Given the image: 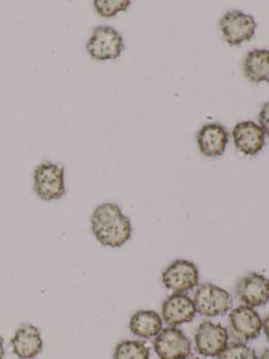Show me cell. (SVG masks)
<instances>
[{"label": "cell", "mask_w": 269, "mask_h": 359, "mask_svg": "<svg viewBox=\"0 0 269 359\" xmlns=\"http://www.w3.org/2000/svg\"><path fill=\"white\" fill-rule=\"evenodd\" d=\"M162 283L174 293H186L198 287L199 270L193 262L174 260L162 273Z\"/></svg>", "instance_id": "8992f818"}, {"label": "cell", "mask_w": 269, "mask_h": 359, "mask_svg": "<svg viewBox=\"0 0 269 359\" xmlns=\"http://www.w3.org/2000/svg\"><path fill=\"white\" fill-rule=\"evenodd\" d=\"M34 191L44 201L64 196V168L52 163L38 165L34 172Z\"/></svg>", "instance_id": "3957f363"}, {"label": "cell", "mask_w": 269, "mask_h": 359, "mask_svg": "<svg viewBox=\"0 0 269 359\" xmlns=\"http://www.w3.org/2000/svg\"><path fill=\"white\" fill-rule=\"evenodd\" d=\"M90 222L92 234L105 247H122L132 236L130 218L122 213L116 203L98 205L92 212Z\"/></svg>", "instance_id": "6da1fadb"}, {"label": "cell", "mask_w": 269, "mask_h": 359, "mask_svg": "<svg viewBox=\"0 0 269 359\" xmlns=\"http://www.w3.org/2000/svg\"><path fill=\"white\" fill-rule=\"evenodd\" d=\"M244 75L252 83H269V51L258 49L248 52L243 65Z\"/></svg>", "instance_id": "2e32d148"}, {"label": "cell", "mask_w": 269, "mask_h": 359, "mask_svg": "<svg viewBox=\"0 0 269 359\" xmlns=\"http://www.w3.org/2000/svg\"><path fill=\"white\" fill-rule=\"evenodd\" d=\"M235 295L251 308L264 306L269 302V279L251 272L240 279L235 287Z\"/></svg>", "instance_id": "30bf717a"}, {"label": "cell", "mask_w": 269, "mask_h": 359, "mask_svg": "<svg viewBox=\"0 0 269 359\" xmlns=\"http://www.w3.org/2000/svg\"><path fill=\"white\" fill-rule=\"evenodd\" d=\"M262 330L264 332L265 336H266V339L269 341V314L263 320Z\"/></svg>", "instance_id": "44dd1931"}, {"label": "cell", "mask_w": 269, "mask_h": 359, "mask_svg": "<svg viewBox=\"0 0 269 359\" xmlns=\"http://www.w3.org/2000/svg\"><path fill=\"white\" fill-rule=\"evenodd\" d=\"M163 329L162 317L155 311L141 310L134 313L130 320V330L134 336L144 339L156 337Z\"/></svg>", "instance_id": "9a60e30c"}, {"label": "cell", "mask_w": 269, "mask_h": 359, "mask_svg": "<svg viewBox=\"0 0 269 359\" xmlns=\"http://www.w3.org/2000/svg\"><path fill=\"white\" fill-rule=\"evenodd\" d=\"M149 346L141 340H122L113 352V359H149Z\"/></svg>", "instance_id": "e0dca14e"}, {"label": "cell", "mask_w": 269, "mask_h": 359, "mask_svg": "<svg viewBox=\"0 0 269 359\" xmlns=\"http://www.w3.org/2000/svg\"><path fill=\"white\" fill-rule=\"evenodd\" d=\"M256 357L254 348L245 342L235 341L227 344L216 359H256Z\"/></svg>", "instance_id": "ac0fdd59"}, {"label": "cell", "mask_w": 269, "mask_h": 359, "mask_svg": "<svg viewBox=\"0 0 269 359\" xmlns=\"http://www.w3.org/2000/svg\"><path fill=\"white\" fill-rule=\"evenodd\" d=\"M13 353L19 359H33L43 346L41 334L38 327L31 323L20 325L11 339Z\"/></svg>", "instance_id": "7c38bea8"}, {"label": "cell", "mask_w": 269, "mask_h": 359, "mask_svg": "<svg viewBox=\"0 0 269 359\" xmlns=\"http://www.w3.org/2000/svg\"><path fill=\"white\" fill-rule=\"evenodd\" d=\"M181 359H200L197 355L193 354V353H188V354L185 355L184 357H182Z\"/></svg>", "instance_id": "cb8c5ba5"}, {"label": "cell", "mask_w": 269, "mask_h": 359, "mask_svg": "<svg viewBox=\"0 0 269 359\" xmlns=\"http://www.w3.org/2000/svg\"><path fill=\"white\" fill-rule=\"evenodd\" d=\"M197 311L193 299L185 293H172L162 304V320L168 327H178L191 323Z\"/></svg>", "instance_id": "8fae6325"}, {"label": "cell", "mask_w": 269, "mask_h": 359, "mask_svg": "<svg viewBox=\"0 0 269 359\" xmlns=\"http://www.w3.org/2000/svg\"><path fill=\"white\" fill-rule=\"evenodd\" d=\"M256 24L254 18L240 11H229L220 20L223 39L229 46L237 47L251 39Z\"/></svg>", "instance_id": "ba28073f"}, {"label": "cell", "mask_w": 269, "mask_h": 359, "mask_svg": "<svg viewBox=\"0 0 269 359\" xmlns=\"http://www.w3.org/2000/svg\"><path fill=\"white\" fill-rule=\"evenodd\" d=\"M198 314L206 317L226 314L233 306V298L226 290L204 283L195 289L193 298Z\"/></svg>", "instance_id": "7a4b0ae2"}, {"label": "cell", "mask_w": 269, "mask_h": 359, "mask_svg": "<svg viewBox=\"0 0 269 359\" xmlns=\"http://www.w3.org/2000/svg\"><path fill=\"white\" fill-rule=\"evenodd\" d=\"M256 359H269V348H266V350L263 351Z\"/></svg>", "instance_id": "7402d4cb"}, {"label": "cell", "mask_w": 269, "mask_h": 359, "mask_svg": "<svg viewBox=\"0 0 269 359\" xmlns=\"http://www.w3.org/2000/svg\"><path fill=\"white\" fill-rule=\"evenodd\" d=\"M4 337L0 335V359L4 358Z\"/></svg>", "instance_id": "603a6c76"}, {"label": "cell", "mask_w": 269, "mask_h": 359, "mask_svg": "<svg viewBox=\"0 0 269 359\" xmlns=\"http://www.w3.org/2000/svg\"><path fill=\"white\" fill-rule=\"evenodd\" d=\"M153 348L160 359H181L191 353V342L180 329L168 327L156 336Z\"/></svg>", "instance_id": "9c48e42d"}, {"label": "cell", "mask_w": 269, "mask_h": 359, "mask_svg": "<svg viewBox=\"0 0 269 359\" xmlns=\"http://www.w3.org/2000/svg\"><path fill=\"white\" fill-rule=\"evenodd\" d=\"M132 5L128 0H95L94 7L99 15L105 18H113L124 12Z\"/></svg>", "instance_id": "d6986e66"}, {"label": "cell", "mask_w": 269, "mask_h": 359, "mask_svg": "<svg viewBox=\"0 0 269 359\" xmlns=\"http://www.w3.org/2000/svg\"><path fill=\"white\" fill-rule=\"evenodd\" d=\"M231 134L235 146L243 154L254 156L265 146L264 132L260 126L254 121H242L237 123Z\"/></svg>", "instance_id": "4fadbf2b"}, {"label": "cell", "mask_w": 269, "mask_h": 359, "mask_svg": "<svg viewBox=\"0 0 269 359\" xmlns=\"http://www.w3.org/2000/svg\"><path fill=\"white\" fill-rule=\"evenodd\" d=\"M258 123H260V128L264 132L265 135L269 137V102L265 104L262 110L260 111Z\"/></svg>", "instance_id": "ffe728a7"}, {"label": "cell", "mask_w": 269, "mask_h": 359, "mask_svg": "<svg viewBox=\"0 0 269 359\" xmlns=\"http://www.w3.org/2000/svg\"><path fill=\"white\" fill-rule=\"evenodd\" d=\"M230 335L239 342L256 339L262 331L263 320L256 309L241 304L228 314Z\"/></svg>", "instance_id": "5b68a950"}, {"label": "cell", "mask_w": 269, "mask_h": 359, "mask_svg": "<svg viewBox=\"0 0 269 359\" xmlns=\"http://www.w3.org/2000/svg\"><path fill=\"white\" fill-rule=\"evenodd\" d=\"M124 50L121 35L111 27H97L86 43V51L98 62L116 60Z\"/></svg>", "instance_id": "277c9868"}, {"label": "cell", "mask_w": 269, "mask_h": 359, "mask_svg": "<svg viewBox=\"0 0 269 359\" xmlns=\"http://www.w3.org/2000/svg\"><path fill=\"white\" fill-rule=\"evenodd\" d=\"M229 333L220 323L204 320L195 332V351L202 356H218L228 344Z\"/></svg>", "instance_id": "52a82bcc"}, {"label": "cell", "mask_w": 269, "mask_h": 359, "mask_svg": "<svg viewBox=\"0 0 269 359\" xmlns=\"http://www.w3.org/2000/svg\"><path fill=\"white\" fill-rule=\"evenodd\" d=\"M197 142L200 152L205 156H221L228 142V132L220 123H207L198 133Z\"/></svg>", "instance_id": "5bb4252c"}]
</instances>
